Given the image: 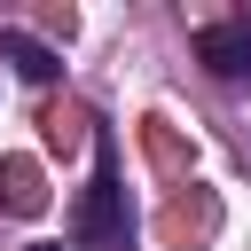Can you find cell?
I'll use <instances>...</instances> for the list:
<instances>
[{"mask_svg": "<svg viewBox=\"0 0 251 251\" xmlns=\"http://www.w3.org/2000/svg\"><path fill=\"white\" fill-rule=\"evenodd\" d=\"M8 204L16 212H39V173L31 165H8Z\"/></svg>", "mask_w": 251, "mask_h": 251, "instance_id": "277c9868", "label": "cell"}, {"mask_svg": "<svg viewBox=\"0 0 251 251\" xmlns=\"http://www.w3.org/2000/svg\"><path fill=\"white\" fill-rule=\"evenodd\" d=\"M31 251H63V243H31Z\"/></svg>", "mask_w": 251, "mask_h": 251, "instance_id": "5b68a950", "label": "cell"}, {"mask_svg": "<svg viewBox=\"0 0 251 251\" xmlns=\"http://www.w3.org/2000/svg\"><path fill=\"white\" fill-rule=\"evenodd\" d=\"M71 235H78V251H126V188H118V149L110 141L94 149V180L71 212Z\"/></svg>", "mask_w": 251, "mask_h": 251, "instance_id": "6da1fadb", "label": "cell"}, {"mask_svg": "<svg viewBox=\"0 0 251 251\" xmlns=\"http://www.w3.org/2000/svg\"><path fill=\"white\" fill-rule=\"evenodd\" d=\"M196 63L220 71V78H243V71H251V31H243V24H204V31H196Z\"/></svg>", "mask_w": 251, "mask_h": 251, "instance_id": "7a4b0ae2", "label": "cell"}, {"mask_svg": "<svg viewBox=\"0 0 251 251\" xmlns=\"http://www.w3.org/2000/svg\"><path fill=\"white\" fill-rule=\"evenodd\" d=\"M0 63H16V78H31V86H55V71H63V55L39 47L31 31H0Z\"/></svg>", "mask_w": 251, "mask_h": 251, "instance_id": "3957f363", "label": "cell"}]
</instances>
